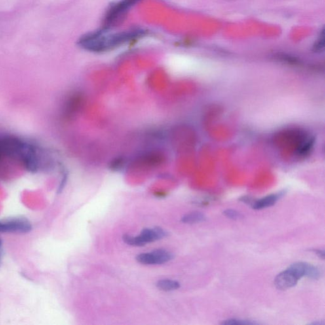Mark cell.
<instances>
[{
	"label": "cell",
	"mask_w": 325,
	"mask_h": 325,
	"mask_svg": "<svg viewBox=\"0 0 325 325\" xmlns=\"http://www.w3.org/2000/svg\"><path fill=\"white\" fill-rule=\"evenodd\" d=\"M104 29L83 36L78 41V45L88 51L101 52L113 49L132 40L146 35V31L136 29L122 32L105 35Z\"/></svg>",
	"instance_id": "obj_1"
},
{
	"label": "cell",
	"mask_w": 325,
	"mask_h": 325,
	"mask_svg": "<svg viewBox=\"0 0 325 325\" xmlns=\"http://www.w3.org/2000/svg\"><path fill=\"white\" fill-rule=\"evenodd\" d=\"M166 232L161 227L145 228L140 235L133 236L125 234L123 240L124 243L131 246H142L149 243L156 242L166 237Z\"/></svg>",
	"instance_id": "obj_2"
},
{
	"label": "cell",
	"mask_w": 325,
	"mask_h": 325,
	"mask_svg": "<svg viewBox=\"0 0 325 325\" xmlns=\"http://www.w3.org/2000/svg\"><path fill=\"white\" fill-rule=\"evenodd\" d=\"M141 1V0H121L112 6L105 15L104 27L102 29L107 31V29L117 24L128 10H130Z\"/></svg>",
	"instance_id": "obj_3"
},
{
	"label": "cell",
	"mask_w": 325,
	"mask_h": 325,
	"mask_svg": "<svg viewBox=\"0 0 325 325\" xmlns=\"http://www.w3.org/2000/svg\"><path fill=\"white\" fill-rule=\"evenodd\" d=\"M174 258L169 251L164 249H157L151 252L142 253L136 257L138 263L144 265H158L168 263Z\"/></svg>",
	"instance_id": "obj_4"
},
{
	"label": "cell",
	"mask_w": 325,
	"mask_h": 325,
	"mask_svg": "<svg viewBox=\"0 0 325 325\" xmlns=\"http://www.w3.org/2000/svg\"><path fill=\"white\" fill-rule=\"evenodd\" d=\"M32 230L31 223L24 219H15L6 222H0L1 233L24 234Z\"/></svg>",
	"instance_id": "obj_5"
},
{
	"label": "cell",
	"mask_w": 325,
	"mask_h": 325,
	"mask_svg": "<svg viewBox=\"0 0 325 325\" xmlns=\"http://www.w3.org/2000/svg\"><path fill=\"white\" fill-rule=\"evenodd\" d=\"M299 280L298 277L288 268L276 276L274 284L278 290H285L296 285Z\"/></svg>",
	"instance_id": "obj_6"
},
{
	"label": "cell",
	"mask_w": 325,
	"mask_h": 325,
	"mask_svg": "<svg viewBox=\"0 0 325 325\" xmlns=\"http://www.w3.org/2000/svg\"><path fill=\"white\" fill-rule=\"evenodd\" d=\"M284 192L282 191L265 196L261 200H255L252 207L255 210H262V209L270 207V206H273L284 195Z\"/></svg>",
	"instance_id": "obj_7"
},
{
	"label": "cell",
	"mask_w": 325,
	"mask_h": 325,
	"mask_svg": "<svg viewBox=\"0 0 325 325\" xmlns=\"http://www.w3.org/2000/svg\"><path fill=\"white\" fill-rule=\"evenodd\" d=\"M205 215L200 212H193L189 213L181 219V221L185 223H196L205 221Z\"/></svg>",
	"instance_id": "obj_8"
},
{
	"label": "cell",
	"mask_w": 325,
	"mask_h": 325,
	"mask_svg": "<svg viewBox=\"0 0 325 325\" xmlns=\"http://www.w3.org/2000/svg\"><path fill=\"white\" fill-rule=\"evenodd\" d=\"M156 286L158 288L160 289V290L166 291H172L177 290L180 288V284L177 281L164 279L158 281L157 284H156Z\"/></svg>",
	"instance_id": "obj_9"
},
{
	"label": "cell",
	"mask_w": 325,
	"mask_h": 325,
	"mask_svg": "<svg viewBox=\"0 0 325 325\" xmlns=\"http://www.w3.org/2000/svg\"><path fill=\"white\" fill-rule=\"evenodd\" d=\"M222 325H257L256 322H252L247 320H241V319H229V320L223 321Z\"/></svg>",
	"instance_id": "obj_10"
},
{
	"label": "cell",
	"mask_w": 325,
	"mask_h": 325,
	"mask_svg": "<svg viewBox=\"0 0 325 325\" xmlns=\"http://www.w3.org/2000/svg\"><path fill=\"white\" fill-rule=\"evenodd\" d=\"M223 214L225 217L230 219H233V220H237L242 218V215L240 212H237L236 210H232V209H228L223 212Z\"/></svg>",
	"instance_id": "obj_11"
},
{
	"label": "cell",
	"mask_w": 325,
	"mask_h": 325,
	"mask_svg": "<svg viewBox=\"0 0 325 325\" xmlns=\"http://www.w3.org/2000/svg\"><path fill=\"white\" fill-rule=\"evenodd\" d=\"M240 201L252 206L255 200L253 199L252 198L249 197V196H244V197L240 198Z\"/></svg>",
	"instance_id": "obj_12"
},
{
	"label": "cell",
	"mask_w": 325,
	"mask_h": 325,
	"mask_svg": "<svg viewBox=\"0 0 325 325\" xmlns=\"http://www.w3.org/2000/svg\"><path fill=\"white\" fill-rule=\"evenodd\" d=\"M312 252L317 255L320 258L324 260L325 259V251L322 250H312Z\"/></svg>",
	"instance_id": "obj_13"
},
{
	"label": "cell",
	"mask_w": 325,
	"mask_h": 325,
	"mask_svg": "<svg viewBox=\"0 0 325 325\" xmlns=\"http://www.w3.org/2000/svg\"><path fill=\"white\" fill-rule=\"evenodd\" d=\"M310 325H324L325 323L323 322H316L312 323V324H310Z\"/></svg>",
	"instance_id": "obj_14"
},
{
	"label": "cell",
	"mask_w": 325,
	"mask_h": 325,
	"mask_svg": "<svg viewBox=\"0 0 325 325\" xmlns=\"http://www.w3.org/2000/svg\"><path fill=\"white\" fill-rule=\"evenodd\" d=\"M1 156H2V155H1V152H0V160H1Z\"/></svg>",
	"instance_id": "obj_15"
}]
</instances>
